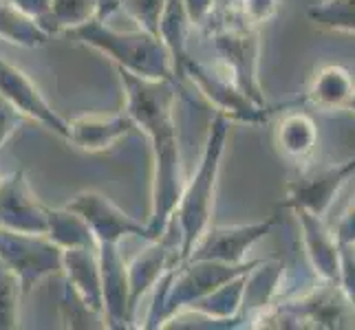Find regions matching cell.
<instances>
[{"instance_id":"6da1fadb","label":"cell","mask_w":355,"mask_h":330,"mask_svg":"<svg viewBox=\"0 0 355 330\" xmlns=\"http://www.w3.org/2000/svg\"><path fill=\"white\" fill-rule=\"evenodd\" d=\"M121 91L126 100V113L135 126L150 139L153 152V183H150V216L146 220L153 240L164 236L177 203L186 185L179 130L175 121L177 84L166 80H144L117 68Z\"/></svg>"},{"instance_id":"7a4b0ae2","label":"cell","mask_w":355,"mask_h":330,"mask_svg":"<svg viewBox=\"0 0 355 330\" xmlns=\"http://www.w3.org/2000/svg\"><path fill=\"white\" fill-rule=\"evenodd\" d=\"M232 130V121L223 115H214L207 128V137L203 143V152L194 174L186 178L181 199L173 214V223L179 231V249L181 260L190 253L203 231L212 225L216 185L221 174V163L227 148V137Z\"/></svg>"},{"instance_id":"3957f363","label":"cell","mask_w":355,"mask_h":330,"mask_svg":"<svg viewBox=\"0 0 355 330\" xmlns=\"http://www.w3.org/2000/svg\"><path fill=\"white\" fill-rule=\"evenodd\" d=\"M69 35L80 44L104 53L115 64V68H124L144 80H166L179 86L173 57L162 38L155 33L144 29L117 31L111 24H106V18H97L80 29L69 31Z\"/></svg>"},{"instance_id":"277c9868","label":"cell","mask_w":355,"mask_h":330,"mask_svg":"<svg viewBox=\"0 0 355 330\" xmlns=\"http://www.w3.org/2000/svg\"><path fill=\"white\" fill-rule=\"evenodd\" d=\"M214 51L221 59V68L236 82V86L254 104L269 106L261 86V35L259 27L245 22L236 11L223 16H212L205 24Z\"/></svg>"},{"instance_id":"5b68a950","label":"cell","mask_w":355,"mask_h":330,"mask_svg":"<svg viewBox=\"0 0 355 330\" xmlns=\"http://www.w3.org/2000/svg\"><path fill=\"white\" fill-rule=\"evenodd\" d=\"M181 80H190L192 86L210 104L218 115L227 117L232 124L261 126L272 117V106H259L245 95L236 82L232 80L223 68H210L194 57H188L181 68Z\"/></svg>"},{"instance_id":"8992f818","label":"cell","mask_w":355,"mask_h":330,"mask_svg":"<svg viewBox=\"0 0 355 330\" xmlns=\"http://www.w3.org/2000/svg\"><path fill=\"white\" fill-rule=\"evenodd\" d=\"M0 262L18 275L27 297L44 277L62 273V249L46 234H22L0 227Z\"/></svg>"},{"instance_id":"52a82bcc","label":"cell","mask_w":355,"mask_h":330,"mask_svg":"<svg viewBox=\"0 0 355 330\" xmlns=\"http://www.w3.org/2000/svg\"><path fill=\"white\" fill-rule=\"evenodd\" d=\"M278 216L243 225H210L183 260H216L241 264L248 260V251L278 225Z\"/></svg>"},{"instance_id":"ba28073f","label":"cell","mask_w":355,"mask_h":330,"mask_svg":"<svg viewBox=\"0 0 355 330\" xmlns=\"http://www.w3.org/2000/svg\"><path fill=\"white\" fill-rule=\"evenodd\" d=\"M355 174V156L342 163L307 169L298 178L287 183V196L280 203L285 210H307L315 216H327L342 185Z\"/></svg>"},{"instance_id":"9c48e42d","label":"cell","mask_w":355,"mask_h":330,"mask_svg":"<svg viewBox=\"0 0 355 330\" xmlns=\"http://www.w3.org/2000/svg\"><path fill=\"white\" fill-rule=\"evenodd\" d=\"M67 207L73 212H78L84 220H87L97 244L100 242H117L119 244L128 236L153 240L148 225L141 223L137 218H132L124 210H119L111 199H106L104 194L95 192V190L78 192L76 196L67 203Z\"/></svg>"},{"instance_id":"30bf717a","label":"cell","mask_w":355,"mask_h":330,"mask_svg":"<svg viewBox=\"0 0 355 330\" xmlns=\"http://www.w3.org/2000/svg\"><path fill=\"white\" fill-rule=\"evenodd\" d=\"M177 260H181L179 231H177V225L170 220L164 236L148 240V247L139 251L130 262H126L128 295H130L132 315H135V309H137V304L141 302V297L148 295L153 286L159 282V277H162Z\"/></svg>"},{"instance_id":"8fae6325","label":"cell","mask_w":355,"mask_h":330,"mask_svg":"<svg viewBox=\"0 0 355 330\" xmlns=\"http://www.w3.org/2000/svg\"><path fill=\"white\" fill-rule=\"evenodd\" d=\"M0 93H3L27 119L38 121L42 128L67 139L69 119L58 115L53 106L49 104V100L44 97V93L38 89V84H35L22 68H18L16 64H11L9 59H5L3 55H0Z\"/></svg>"},{"instance_id":"7c38bea8","label":"cell","mask_w":355,"mask_h":330,"mask_svg":"<svg viewBox=\"0 0 355 330\" xmlns=\"http://www.w3.org/2000/svg\"><path fill=\"white\" fill-rule=\"evenodd\" d=\"M46 210L29 187L24 169L0 176V227L22 234H46Z\"/></svg>"},{"instance_id":"4fadbf2b","label":"cell","mask_w":355,"mask_h":330,"mask_svg":"<svg viewBox=\"0 0 355 330\" xmlns=\"http://www.w3.org/2000/svg\"><path fill=\"white\" fill-rule=\"evenodd\" d=\"M97 260H100L102 275V317L106 328L124 330L132 324L130 295H128V275L126 260L119 251L117 242L97 244Z\"/></svg>"},{"instance_id":"5bb4252c","label":"cell","mask_w":355,"mask_h":330,"mask_svg":"<svg viewBox=\"0 0 355 330\" xmlns=\"http://www.w3.org/2000/svg\"><path fill=\"white\" fill-rule=\"evenodd\" d=\"M296 214L298 227H300V238L304 255L315 273L318 279L322 282H338L340 275V242L334 234V229H329L322 216H315L307 210H291Z\"/></svg>"},{"instance_id":"9a60e30c","label":"cell","mask_w":355,"mask_h":330,"mask_svg":"<svg viewBox=\"0 0 355 330\" xmlns=\"http://www.w3.org/2000/svg\"><path fill=\"white\" fill-rule=\"evenodd\" d=\"M137 126L126 110L113 115H80L76 119H69L67 141L78 145L84 152L100 154L113 150Z\"/></svg>"},{"instance_id":"2e32d148","label":"cell","mask_w":355,"mask_h":330,"mask_svg":"<svg viewBox=\"0 0 355 330\" xmlns=\"http://www.w3.org/2000/svg\"><path fill=\"white\" fill-rule=\"evenodd\" d=\"M62 275L84 304L102 315V275L97 249H62Z\"/></svg>"},{"instance_id":"e0dca14e","label":"cell","mask_w":355,"mask_h":330,"mask_svg":"<svg viewBox=\"0 0 355 330\" xmlns=\"http://www.w3.org/2000/svg\"><path fill=\"white\" fill-rule=\"evenodd\" d=\"M355 93V77L342 64H327L311 77L307 93L298 102H309L318 110H347Z\"/></svg>"},{"instance_id":"ac0fdd59","label":"cell","mask_w":355,"mask_h":330,"mask_svg":"<svg viewBox=\"0 0 355 330\" xmlns=\"http://www.w3.org/2000/svg\"><path fill=\"white\" fill-rule=\"evenodd\" d=\"M274 143L289 161H307L318 145V126L313 117L302 110L283 115L274 130Z\"/></svg>"},{"instance_id":"d6986e66","label":"cell","mask_w":355,"mask_h":330,"mask_svg":"<svg viewBox=\"0 0 355 330\" xmlns=\"http://www.w3.org/2000/svg\"><path fill=\"white\" fill-rule=\"evenodd\" d=\"M117 11V0H51L49 16L42 27L49 33L73 31L87 22L106 18Z\"/></svg>"},{"instance_id":"ffe728a7","label":"cell","mask_w":355,"mask_h":330,"mask_svg":"<svg viewBox=\"0 0 355 330\" xmlns=\"http://www.w3.org/2000/svg\"><path fill=\"white\" fill-rule=\"evenodd\" d=\"M190 27L192 24H190L186 7H183V0H166L162 18H159V38H162L170 57H173L175 75H177L179 84H183V80H181L183 62L190 57V53H188Z\"/></svg>"},{"instance_id":"44dd1931","label":"cell","mask_w":355,"mask_h":330,"mask_svg":"<svg viewBox=\"0 0 355 330\" xmlns=\"http://www.w3.org/2000/svg\"><path fill=\"white\" fill-rule=\"evenodd\" d=\"M46 236L60 249H97V240L89 223L67 205L60 210L53 207L46 210Z\"/></svg>"},{"instance_id":"7402d4cb","label":"cell","mask_w":355,"mask_h":330,"mask_svg":"<svg viewBox=\"0 0 355 330\" xmlns=\"http://www.w3.org/2000/svg\"><path fill=\"white\" fill-rule=\"evenodd\" d=\"M0 40L22 48H38L51 40V33L29 14L0 0Z\"/></svg>"},{"instance_id":"603a6c76","label":"cell","mask_w":355,"mask_h":330,"mask_svg":"<svg viewBox=\"0 0 355 330\" xmlns=\"http://www.w3.org/2000/svg\"><path fill=\"white\" fill-rule=\"evenodd\" d=\"M307 18L324 31L355 35V0H324L307 9Z\"/></svg>"},{"instance_id":"cb8c5ba5","label":"cell","mask_w":355,"mask_h":330,"mask_svg":"<svg viewBox=\"0 0 355 330\" xmlns=\"http://www.w3.org/2000/svg\"><path fill=\"white\" fill-rule=\"evenodd\" d=\"M24 297L18 275L0 262V330L20 326V302Z\"/></svg>"},{"instance_id":"d4e9b609","label":"cell","mask_w":355,"mask_h":330,"mask_svg":"<svg viewBox=\"0 0 355 330\" xmlns=\"http://www.w3.org/2000/svg\"><path fill=\"white\" fill-rule=\"evenodd\" d=\"M60 320H62L64 328L78 330V328H93V320H102V315L89 309L78 293L64 282V293L62 300H60Z\"/></svg>"},{"instance_id":"484cf974","label":"cell","mask_w":355,"mask_h":330,"mask_svg":"<svg viewBox=\"0 0 355 330\" xmlns=\"http://www.w3.org/2000/svg\"><path fill=\"white\" fill-rule=\"evenodd\" d=\"M166 0H117V9L137 24V29L159 35V18H162Z\"/></svg>"},{"instance_id":"4316f807","label":"cell","mask_w":355,"mask_h":330,"mask_svg":"<svg viewBox=\"0 0 355 330\" xmlns=\"http://www.w3.org/2000/svg\"><path fill=\"white\" fill-rule=\"evenodd\" d=\"M338 286L345 293L349 306L355 313V244H340V275Z\"/></svg>"},{"instance_id":"83f0119b","label":"cell","mask_w":355,"mask_h":330,"mask_svg":"<svg viewBox=\"0 0 355 330\" xmlns=\"http://www.w3.org/2000/svg\"><path fill=\"white\" fill-rule=\"evenodd\" d=\"M280 0H239L236 14L245 20L254 24V27H261L267 20H272L278 14Z\"/></svg>"},{"instance_id":"f1b7e54d","label":"cell","mask_w":355,"mask_h":330,"mask_svg":"<svg viewBox=\"0 0 355 330\" xmlns=\"http://www.w3.org/2000/svg\"><path fill=\"white\" fill-rule=\"evenodd\" d=\"M24 121H27V117L0 93V150H3L5 143L24 126Z\"/></svg>"},{"instance_id":"f546056e","label":"cell","mask_w":355,"mask_h":330,"mask_svg":"<svg viewBox=\"0 0 355 330\" xmlns=\"http://www.w3.org/2000/svg\"><path fill=\"white\" fill-rule=\"evenodd\" d=\"M192 27H205L214 16V0H183Z\"/></svg>"},{"instance_id":"4dcf8cb0","label":"cell","mask_w":355,"mask_h":330,"mask_svg":"<svg viewBox=\"0 0 355 330\" xmlns=\"http://www.w3.org/2000/svg\"><path fill=\"white\" fill-rule=\"evenodd\" d=\"M334 234L340 244H355V199L347 207V212L340 216Z\"/></svg>"},{"instance_id":"1f68e13d","label":"cell","mask_w":355,"mask_h":330,"mask_svg":"<svg viewBox=\"0 0 355 330\" xmlns=\"http://www.w3.org/2000/svg\"><path fill=\"white\" fill-rule=\"evenodd\" d=\"M7 3L18 7L20 11H24V14H29L40 24H44V20L49 16V7H51V0H7Z\"/></svg>"},{"instance_id":"d6a6232c","label":"cell","mask_w":355,"mask_h":330,"mask_svg":"<svg viewBox=\"0 0 355 330\" xmlns=\"http://www.w3.org/2000/svg\"><path fill=\"white\" fill-rule=\"evenodd\" d=\"M239 0H214V16H223V14H232L236 11Z\"/></svg>"},{"instance_id":"836d02e7","label":"cell","mask_w":355,"mask_h":330,"mask_svg":"<svg viewBox=\"0 0 355 330\" xmlns=\"http://www.w3.org/2000/svg\"><path fill=\"white\" fill-rule=\"evenodd\" d=\"M347 110H349V113H353V115H355V93H353V97H351V104H349V108H347Z\"/></svg>"}]
</instances>
